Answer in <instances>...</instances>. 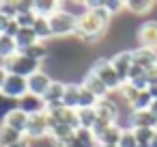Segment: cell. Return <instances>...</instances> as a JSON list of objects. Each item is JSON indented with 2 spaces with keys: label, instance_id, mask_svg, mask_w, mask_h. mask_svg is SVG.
Returning a JSON list of instances; mask_svg holds the SVG:
<instances>
[{
  "label": "cell",
  "instance_id": "26",
  "mask_svg": "<svg viewBox=\"0 0 157 147\" xmlns=\"http://www.w3.org/2000/svg\"><path fill=\"white\" fill-rule=\"evenodd\" d=\"M22 138H24V134L11 130V128L5 125V123H0V147H11V145L20 143Z\"/></svg>",
  "mask_w": 157,
  "mask_h": 147
},
{
  "label": "cell",
  "instance_id": "33",
  "mask_svg": "<svg viewBox=\"0 0 157 147\" xmlns=\"http://www.w3.org/2000/svg\"><path fill=\"white\" fill-rule=\"evenodd\" d=\"M15 108H17V100H11V97H7V95L0 93V123H2V119L11 110H15Z\"/></svg>",
  "mask_w": 157,
  "mask_h": 147
},
{
  "label": "cell",
  "instance_id": "39",
  "mask_svg": "<svg viewBox=\"0 0 157 147\" xmlns=\"http://www.w3.org/2000/svg\"><path fill=\"white\" fill-rule=\"evenodd\" d=\"M5 78H7V69L2 67V63H0V89H2V82H5Z\"/></svg>",
  "mask_w": 157,
  "mask_h": 147
},
{
  "label": "cell",
  "instance_id": "42",
  "mask_svg": "<svg viewBox=\"0 0 157 147\" xmlns=\"http://www.w3.org/2000/svg\"><path fill=\"white\" fill-rule=\"evenodd\" d=\"M138 147H151V145H138Z\"/></svg>",
  "mask_w": 157,
  "mask_h": 147
},
{
  "label": "cell",
  "instance_id": "3",
  "mask_svg": "<svg viewBox=\"0 0 157 147\" xmlns=\"http://www.w3.org/2000/svg\"><path fill=\"white\" fill-rule=\"evenodd\" d=\"M75 28H78V18L71 15V13H67L65 9L56 11L50 18L52 37H69V35H75Z\"/></svg>",
  "mask_w": 157,
  "mask_h": 147
},
{
  "label": "cell",
  "instance_id": "43",
  "mask_svg": "<svg viewBox=\"0 0 157 147\" xmlns=\"http://www.w3.org/2000/svg\"><path fill=\"white\" fill-rule=\"evenodd\" d=\"M112 147H118V145H112Z\"/></svg>",
  "mask_w": 157,
  "mask_h": 147
},
{
  "label": "cell",
  "instance_id": "29",
  "mask_svg": "<svg viewBox=\"0 0 157 147\" xmlns=\"http://www.w3.org/2000/svg\"><path fill=\"white\" fill-rule=\"evenodd\" d=\"M15 22H17V26H20V28H33V26H35V22H37V13H35L33 9L22 11V13H17V15H15Z\"/></svg>",
  "mask_w": 157,
  "mask_h": 147
},
{
  "label": "cell",
  "instance_id": "1",
  "mask_svg": "<svg viewBox=\"0 0 157 147\" xmlns=\"http://www.w3.org/2000/svg\"><path fill=\"white\" fill-rule=\"evenodd\" d=\"M112 15L103 2H86V13L78 18L75 37L84 43H97L110 28Z\"/></svg>",
  "mask_w": 157,
  "mask_h": 147
},
{
  "label": "cell",
  "instance_id": "15",
  "mask_svg": "<svg viewBox=\"0 0 157 147\" xmlns=\"http://www.w3.org/2000/svg\"><path fill=\"white\" fill-rule=\"evenodd\" d=\"M80 84H82L84 89H88V91H90L97 100H105V97H110L108 87H105V84H103V82H101V80H99V78L90 71V69L86 71V76L82 78V82H80Z\"/></svg>",
  "mask_w": 157,
  "mask_h": 147
},
{
  "label": "cell",
  "instance_id": "4",
  "mask_svg": "<svg viewBox=\"0 0 157 147\" xmlns=\"http://www.w3.org/2000/svg\"><path fill=\"white\" fill-rule=\"evenodd\" d=\"M90 71L108 87V91L110 93H114V91H118L121 89V80H118V76H116V71H114V67H112V63H110V59H97L95 63H93V67H90Z\"/></svg>",
  "mask_w": 157,
  "mask_h": 147
},
{
  "label": "cell",
  "instance_id": "5",
  "mask_svg": "<svg viewBox=\"0 0 157 147\" xmlns=\"http://www.w3.org/2000/svg\"><path fill=\"white\" fill-rule=\"evenodd\" d=\"M45 115H48L50 128H52V125H71V128L78 130V115H75V110L65 108L63 104H60V106H50V108H45Z\"/></svg>",
  "mask_w": 157,
  "mask_h": 147
},
{
  "label": "cell",
  "instance_id": "13",
  "mask_svg": "<svg viewBox=\"0 0 157 147\" xmlns=\"http://www.w3.org/2000/svg\"><path fill=\"white\" fill-rule=\"evenodd\" d=\"M129 128L131 130H157V119L148 110H131L129 115Z\"/></svg>",
  "mask_w": 157,
  "mask_h": 147
},
{
  "label": "cell",
  "instance_id": "11",
  "mask_svg": "<svg viewBox=\"0 0 157 147\" xmlns=\"http://www.w3.org/2000/svg\"><path fill=\"white\" fill-rule=\"evenodd\" d=\"M26 82H28V93H30V95L43 97L45 91H48L50 84H52V78H50V74H45L43 69H39V71H35L30 78H26Z\"/></svg>",
  "mask_w": 157,
  "mask_h": 147
},
{
  "label": "cell",
  "instance_id": "6",
  "mask_svg": "<svg viewBox=\"0 0 157 147\" xmlns=\"http://www.w3.org/2000/svg\"><path fill=\"white\" fill-rule=\"evenodd\" d=\"M48 134H50V121H48L45 112L28 117V125H26V132H24V136L28 141H39V138H45Z\"/></svg>",
  "mask_w": 157,
  "mask_h": 147
},
{
  "label": "cell",
  "instance_id": "8",
  "mask_svg": "<svg viewBox=\"0 0 157 147\" xmlns=\"http://www.w3.org/2000/svg\"><path fill=\"white\" fill-rule=\"evenodd\" d=\"M95 112H97V123H103V125H114V123H118V106H116V102H112L110 97L99 100L97 106H95Z\"/></svg>",
  "mask_w": 157,
  "mask_h": 147
},
{
  "label": "cell",
  "instance_id": "28",
  "mask_svg": "<svg viewBox=\"0 0 157 147\" xmlns=\"http://www.w3.org/2000/svg\"><path fill=\"white\" fill-rule=\"evenodd\" d=\"M33 31H35V35H37V39L41 43H45L48 39H52V31H50V20L48 18H39L37 15V22H35Z\"/></svg>",
  "mask_w": 157,
  "mask_h": 147
},
{
  "label": "cell",
  "instance_id": "19",
  "mask_svg": "<svg viewBox=\"0 0 157 147\" xmlns=\"http://www.w3.org/2000/svg\"><path fill=\"white\" fill-rule=\"evenodd\" d=\"M73 134H75V128H71V125H52L48 136L52 138L54 147H65V143L71 141Z\"/></svg>",
  "mask_w": 157,
  "mask_h": 147
},
{
  "label": "cell",
  "instance_id": "27",
  "mask_svg": "<svg viewBox=\"0 0 157 147\" xmlns=\"http://www.w3.org/2000/svg\"><path fill=\"white\" fill-rule=\"evenodd\" d=\"M17 54V46H15V39L7 37V35H0V61H9L11 56Z\"/></svg>",
  "mask_w": 157,
  "mask_h": 147
},
{
  "label": "cell",
  "instance_id": "41",
  "mask_svg": "<svg viewBox=\"0 0 157 147\" xmlns=\"http://www.w3.org/2000/svg\"><path fill=\"white\" fill-rule=\"evenodd\" d=\"M151 147H157V130H155V134H153V138H151Z\"/></svg>",
  "mask_w": 157,
  "mask_h": 147
},
{
  "label": "cell",
  "instance_id": "2",
  "mask_svg": "<svg viewBox=\"0 0 157 147\" xmlns=\"http://www.w3.org/2000/svg\"><path fill=\"white\" fill-rule=\"evenodd\" d=\"M2 67L7 69V74L22 76V78H30L35 71L41 69V63L35 61V59H30V56H26V54H22V52H17L15 56H11L9 61H5Z\"/></svg>",
  "mask_w": 157,
  "mask_h": 147
},
{
  "label": "cell",
  "instance_id": "31",
  "mask_svg": "<svg viewBox=\"0 0 157 147\" xmlns=\"http://www.w3.org/2000/svg\"><path fill=\"white\" fill-rule=\"evenodd\" d=\"M138 93H140V91H138L133 84H129V82L121 84V89H118V95H121V97H123V102H127L129 106L133 104V100L138 97Z\"/></svg>",
  "mask_w": 157,
  "mask_h": 147
},
{
  "label": "cell",
  "instance_id": "32",
  "mask_svg": "<svg viewBox=\"0 0 157 147\" xmlns=\"http://www.w3.org/2000/svg\"><path fill=\"white\" fill-rule=\"evenodd\" d=\"M97 102H99V100H97L88 89H84V87L80 84V106H78V108H95Z\"/></svg>",
  "mask_w": 157,
  "mask_h": 147
},
{
  "label": "cell",
  "instance_id": "18",
  "mask_svg": "<svg viewBox=\"0 0 157 147\" xmlns=\"http://www.w3.org/2000/svg\"><path fill=\"white\" fill-rule=\"evenodd\" d=\"M121 134H123V128L118 123H114V125H108L103 132H99L95 138H97L99 147H112V145H118Z\"/></svg>",
  "mask_w": 157,
  "mask_h": 147
},
{
  "label": "cell",
  "instance_id": "22",
  "mask_svg": "<svg viewBox=\"0 0 157 147\" xmlns=\"http://www.w3.org/2000/svg\"><path fill=\"white\" fill-rule=\"evenodd\" d=\"M35 43H39L37 35L33 28H20V33L15 35V46H17V52H24L28 48H33Z\"/></svg>",
  "mask_w": 157,
  "mask_h": 147
},
{
  "label": "cell",
  "instance_id": "40",
  "mask_svg": "<svg viewBox=\"0 0 157 147\" xmlns=\"http://www.w3.org/2000/svg\"><path fill=\"white\" fill-rule=\"evenodd\" d=\"M148 112L157 119V100H153V104H151V108H148Z\"/></svg>",
  "mask_w": 157,
  "mask_h": 147
},
{
  "label": "cell",
  "instance_id": "20",
  "mask_svg": "<svg viewBox=\"0 0 157 147\" xmlns=\"http://www.w3.org/2000/svg\"><path fill=\"white\" fill-rule=\"evenodd\" d=\"M2 123H5V125H9V128H11V130H15V132L24 134V132H26V125H28V115H26V112H22L20 108H15V110H11V112L2 119Z\"/></svg>",
  "mask_w": 157,
  "mask_h": 147
},
{
  "label": "cell",
  "instance_id": "17",
  "mask_svg": "<svg viewBox=\"0 0 157 147\" xmlns=\"http://www.w3.org/2000/svg\"><path fill=\"white\" fill-rule=\"evenodd\" d=\"M65 87H67V82H63V80H52L50 89H48L45 95H43V102H45L48 108H50V106H60V104H63Z\"/></svg>",
  "mask_w": 157,
  "mask_h": 147
},
{
  "label": "cell",
  "instance_id": "24",
  "mask_svg": "<svg viewBox=\"0 0 157 147\" xmlns=\"http://www.w3.org/2000/svg\"><path fill=\"white\" fill-rule=\"evenodd\" d=\"M75 115H78V128H84V130H93L95 128V123H97L95 108H78Z\"/></svg>",
  "mask_w": 157,
  "mask_h": 147
},
{
  "label": "cell",
  "instance_id": "21",
  "mask_svg": "<svg viewBox=\"0 0 157 147\" xmlns=\"http://www.w3.org/2000/svg\"><path fill=\"white\" fill-rule=\"evenodd\" d=\"M33 11L39 15V18H52L56 11H60V2L56 0H35L33 2Z\"/></svg>",
  "mask_w": 157,
  "mask_h": 147
},
{
  "label": "cell",
  "instance_id": "7",
  "mask_svg": "<svg viewBox=\"0 0 157 147\" xmlns=\"http://www.w3.org/2000/svg\"><path fill=\"white\" fill-rule=\"evenodd\" d=\"M0 93L11 97V100H22L26 93H28V82L26 78L22 76H13V74H7L5 82H2V89H0Z\"/></svg>",
  "mask_w": 157,
  "mask_h": 147
},
{
  "label": "cell",
  "instance_id": "37",
  "mask_svg": "<svg viewBox=\"0 0 157 147\" xmlns=\"http://www.w3.org/2000/svg\"><path fill=\"white\" fill-rule=\"evenodd\" d=\"M11 147H33V145H30V141H28V138L24 136V138H22L20 143H15V145H11Z\"/></svg>",
  "mask_w": 157,
  "mask_h": 147
},
{
  "label": "cell",
  "instance_id": "9",
  "mask_svg": "<svg viewBox=\"0 0 157 147\" xmlns=\"http://www.w3.org/2000/svg\"><path fill=\"white\" fill-rule=\"evenodd\" d=\"M118 80L125 84L127 78H129V71H131V65H133V56H131V50H123V52H116L112 59H110Z\"/></svg>",
  "mask_w": 157,
  "mask_h": 147
},
{
  "label": "cell",
  "instance_id": "30",
  "mask_svg": "<svg viewBox=\"0 0 157 147\" xmlns=\"http://www.w3.org/2000/svg\"><path fill=\"white\" fill-rule=\"evenodd\" d=\"M151 104H153V95H151L148 91H140L138 97H136L133 104H131V110H148Z\"/></svg>",
  "mask_w": 157,
  "mask_h": 147
},
{
  "label": "cell",
  "instance_id": "34",
  "mask_svg": "<svg viewBox=\"0 0 157 147\" xmlns=\"http://www.w3.org/2000/svg\"><path fill=\"white\" fill-rule=\"evenodd\" d=\"M118 147H138V141H136V134H133L131 128H123V134H121Z\"/></svg>",
  "mask_w": 157,
  "mask_h": 147
},
{
  "label": "cell",
  "instance_id": "12",
  "mask_svg": "<svg viewBox=\"0 0 157 147\" xmlns=\"http://www.w3.org/2000/svg\"><path fill=\"white\" fill-rule=\"evenodd\" d=\"M131 56H133V65L142 67L144 71H151L157 67V52L155 50H148V48H136L131 50Z\"/></svg>",
  "mask_w": 157,
  "mask_h": 147
},
{
  "label": "cell",
  "instance_id": "16",
  "mask_svg": "<svg viewBox=\"0 0 157 147\" xmlns=\"http://www.w3.org/2000/svg\"><path fill=\"white\" fill-rule=\"evenodd\" d=\"M65 147H99L93 130H84V128H78L73 138L65 143Z\"/></svg>",
  "mask_w": 157,
  "mask_h": 147
},
{
  "label": "cell",
  "instance_id": "10",
  "mask_svg": "<svg viewBox=\"0 0 157 147\" xmlns=\"http://www.w3.org/2000/svg\"><path fill=\"white\" fill-rule=\"evenodd\" d=\"M138 41L140 48H148L157 52V20H148L138 26Z\"/></svg>",
  "mask_w": 157,
  "mask_h": 147
},
{
  "label": "cell",
  "instance_id": "14",
  "mask_svg": "<svg viewBox=\"0 0 157 147\" xmlns=\"http://www.w3.org/2000/svg\"><path fill=\"white\" fill-rule=\"evenodd\" d=\"M17 108L22 110V112H26L28 117H33V115H41V112H45V102H43V97H37V95H30V93H26L22 100H17Z\"/></svg>",
  "mask_w": 157,
  "mask_h": 147
},
{
  "label": "cell",
  "instance_id": "38",
  "mask_svg": "<svg viewBox=\"0 0 157 147\" xmlns=\"http://www.w3.org/2000/svg\"><path fill=\"white\" fill-rule=\"evenodd\" d=\"M148 93L153 95V100H157V82H153V84H148Z\"/></svg>",
  "mask_w": 157,
  "mask_h": 147
},
{
  "label": "cell",
  "instance_id": "23",
  "mask_svg": "<svg viewBox=\"0 0 157 147\" xmlns=\"http://www.w3.org/2000/svg\"><path fill=\"white\" fill-rule=\"evenodd\" d=\"M63 106L65 108H71V110H78V106H80V84L67 82L65 95H63Z\"/></svg>",
  "mask_w": 157,
  "mask_h": 147
},
{
  "label": "cell",
  "instance_id": "25",
  "mask_svg": "<svg viewBox=\"0 0 157 147\" xmlns=\"http://www.w3.org/2000/svg\"><path fill=\"white\" fill-rule=\"evenodd\" d=\"M155 7V2H151V0H127L125 2V9L133 15H146L151 13Z\"/></svg>",
  "mask_w": 157,
  "mask_h": 147
},
{
  "label": "cell",
  "instance_id": "36",
  "mask_svg": "<svg viewBox=\"0 0 157 147\" xmlns=\"http://www.w3.org/2000/svg\"><path fill=\"white\" fill-rule=\"evenodd\" d=\"M142 76H146V71H144L142 67H138V65H131V71H129V78H127V82H131V80H138V78H142Z\"/></svg>",
  "mask_w": 157,
  "mask_h": 147
},
{
  "label": "cell",
  "instance_id": "35",
  "mask_svg": "<svg viewBox=\"0 0 157 147\" xmlns=\"http://www.w3.org/2000/svg\"><path fill=\"white\" fill-rule=\"evenodd\" d=\"M103 7L110 11V15H114V13H121L125 9V2L123 0H103Z\"/></svg>",
  "mask_w": 157,
  "mask_h": 147
}]
</instances>
